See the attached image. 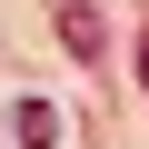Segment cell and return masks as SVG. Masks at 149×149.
Returning <instances> with one entry per match:
<instances>
[{"mask_svg": "<svg viewBox=\"0 0 149 149\" xmlns=\"http://www.w3.org/2000/svg\"><path fill=\"white\" fill-rule=\"evenodd\" d=\"M60 40H70V60H100V10L90 0H60Z\"/></svg>", "mask_w": 149, "mask_h": 149, "instance_id": "cell-1", "label": "cell"}, {"mask_svg": "<svg viewBox=\"0 0 149 149\" xmlns=\"http://www.w3.org/2000/svg\"><path fill=\"white\" fill-rule=\"evenodd\" d=\"M20 149H60V109L50 100H20Z\"/></svg>", "mask_w": 149, "mask_h": 149, "instance_id": "cell-2", "label": "cell"}, {"mask_svg": "<svg viewBox=\"0 0 149 149\" xmlns=\"http://www.w3.org/2000/svg\"><path fill=\"white\" fill-rule=\"evenodd\" d=\"M139 90H149V30H139Z\"/></svg>", "mask_w": 149, "mask_h": 149, "instance_id": "cell-3", "label": "cell"}]
</instances>
